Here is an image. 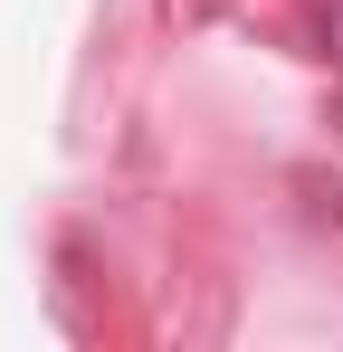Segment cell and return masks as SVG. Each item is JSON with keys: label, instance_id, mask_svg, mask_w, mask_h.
Listing matches in <instances>:
<instances>
[{"label": "cell", "instance_id": "1", "mask_svg": "<svg viewBox=\"0 0 343 352\" xmlns=\"http://www.w3.org/2000/svg\"><path fill=\"white\" fill-rule=\"evenodd\" d=\"M324 10H334V38H343V0H324Z\"/></svg>", "mask_w": 343, "mask_h": 352}]
</instances>
